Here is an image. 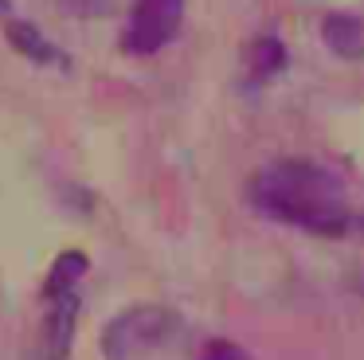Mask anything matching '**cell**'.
<instances>
[{
	"mask_svg": "<svg viewBox=\"0 0 364 360\" xmlns=\"http://www.w3.org/2000/svg\"><path fill=\"white\" fill-rule=\"evenodd\" d=\"M251 203L278 223L301 227L309 235H345L353 227V211L345 203V188L325 164L317 161H274L255 172Z\"/></svg>",
	"mask_w": 364,
	"mask_h": 360,
	"instance_id": "1",
	"label": "cell"
},
{
	"mask_svg": "<svg viewBox=\"0 0 364 360\" xmlns=\"http://www.w3.org/2000/svg\"><path fill=\"white\" fill-rule=\"evenodd\" d=\"M181 337V313L168 305H129L102 329L106 360H141Z\"/></svg>",
	"mask_w": 364,
	"mask_h": 360,
	"instance_id": "2",
	"label": "cell"
},
{
	"mask_svg": "<svg viewBox=\"0 0 364 360\" xmlns=\"http://www.w3.org/2000/svg\"><path fill=\"white\" fill-rule=\"evenodd\" d=\"M184 23V0H137L122 31V51L126 55H157L176 39Z\"/></svg>",
	"mask_w": 364,
	"mask_h": 360,
	"instance_id": "3",
	"label": "cell"
},
{
	"mask_svg": "<svg viewBox=\"0 0 364 360\" xmlns=\"http://www.w3.org/2000/svg\"><path fill=\"white\" fill-rule=\"evenodd\" d=\"M75 321H79V290L48 297V317L24 360H67L75 344Z\"/></svg>",
	"mask_w": 364,
	"mask_h": 360,
	"instance_id": "4",
	"label": "cell"
},
{
	"mask_svg": "<svg viewBox=\"0 0 364 360\" xmlns=\"http://www.w3.org/2000/svg\"><path fill=\"white\" fill-rule=\"evenodd\" d=\"M9 43L16 47L24 59H32V63H40V67H71L67 63V55L59 51L55 43H51L48 36H43L36 23H28V20H9Z\"/></svg>",
	"mask_w": 364,
	"mask_h": 360,
	"instance_id": "5",
	"label": "cell"
},
{
	"mask_svg": "<svg viewBox=\"0 0 364 360\" xmlns=\"http://www.w3.org/2000/svg\"><path fill=\"white\" fill-rule=\"evenodd\" d=\"M325 43L333 47V55L341 59H364V23L348 12H329L321 23Z\"/></svg>",
	"mask_w": 364,
	"mask_h": 360,
	"instance_id": "6",
	"label": "cell"
},
{
	"mask_svg": "<svg viewBox=\"0 0 364 360\" xmlns=\"http://www.w3.org/2000/svg\"><path fill=\"white\" fill-rule=\"evenodd\" d=\"M87 263L90 258L82 255V250H67V255H59L55 266H51V274H48V282H43V297H55V294L75 290L79 278L87 274Z\"/></svg>",
	"mask_w": 364,
	"mask_h": 360,
	"instance_id": "7",
	"label": "cell"
},
{
	"mask_svg": "<svg viewBox=\"0 0 364 360\" xmlns=\"http://www.w3.org/2000/svg\"><path fill=\"white\" fill-rule=\"evenodd\" d=\"M247 59H251V78L267 83V78H274L278 70L286 67V47H282V39L262 36V39H255V43H251Z\"/></svg>",
	"mask_w": 364,
	"mask_h": 360,
	"instance_id": "8",
	"label": "cell"
},
{
	"mask_svg": "<svg viewBox=\"0 0 364 360\" xmlns=\"http://www.w3.org/2000/svg\"><path fill=\"white\" fill-rule=\"evenodd\" d=\"M59 12L75 16V20H102V16L114 12V4L118 0H55Z\"/></svg>",
	"mask_w": 364,
	"mask_h": 360,
	"instance_id": "9",
	"label": "cell"
},
{
	"mask_svg": "<svg viewBox=\"0 0 364 360\" xmlns=\"http://www.w3.org/2000/svg\"><path fill=\"white\" fill-rule=\"evenodd\" d=\"M200 360H251V352L235 341H208L204 352H200Z\"/></svg>",
	"mask_w": 364,
	"mask_h": 360,
	"instance_id": "10",
	"label": "cell"
},
{
	"mask_svg": "<svg viewBox=\"0 0 364 360\" xmlns=\"http://www.w3.org/2000/svg\"><path fill=\"white\" fill-rule=\"evenodd\" d=\"M12 12V0H0V16H9Z\"/></svg>",
	"mask_w": 364,
	"mask_h": 360,
	"instance_id": "11",
	"label": "cell"
}]
</instances>
